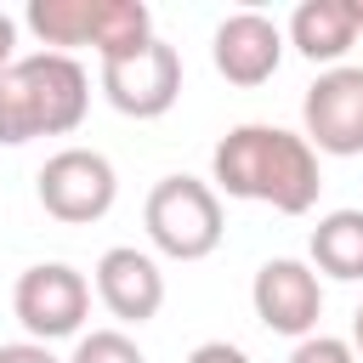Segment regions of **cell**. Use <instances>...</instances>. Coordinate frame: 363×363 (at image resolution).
<instances>
[{
    "label": "cell",
    "instance_id": "cell-20",
    "mask_svg": "<svg viewBox=\"0 0 363 363\" xmlns=\"http://www.w3.org/2000/svg\"><path fill=\"white\" fill-rule=\"evenodd\" d=\"M346 17H352V28H363V0H346Z\"/></svg>",
    "mask_w": 363,
    "mask_h": 363
},
{
    "label": "cell",
    "instance_id": "cell-1",
    "mask_svg": "<svg viewBox=\"0 0 363 363\" xmlns=\"http://www.w3.org/2000/svg\"><path fill=\"white\" fill-rule=\"evenodd\" d=\"M210 170L227 199H255V204H272L278 216H306L323 187L318 153L306 147V136L284 125H233L216 142Z\"/></svg>",
    "mask_w": 363,
    "mask_h": 363
},
{
    "label": "cell",
    "instance_id": "cell-11",
    "mask_svg": "<svg viewBox=\"0 0 363 363\" xmlns=\"http://www.w3.org/2000/svg\"><path fill=\"white\" fill-rule=\"evenodd\" d=\"M96 295L119 323H147L164 306V272H159L153 255H142L130 244H113L96 261Z\"/></svg>",
    "mask_w": 363,
    "mask_h": 363
},
{
    "label": "cell",
    "instance_id": "cell-8",
    "mask_svg": "<svg viewBox=\"0 0 363 363\" xmlns=\"http://www.w3.org/2000/svg\"><path fill=\"white\" fill-rule=\"evenodd\" d=\"M301 119H306V147L312 153L357 159L363 153V68H352V62L323 68L306 85Z\"/></svg>",
    "mask_w": 363,
    "mask_h": 363
},
{
    "label": "cell",
    "instance_id": "cell-4",
    "mask_svg": "<svg viewBox=\"0 0 363 363\" xmlns=\"http://www.w3.org/2000/svg\"><path fill=\"white\" fill-rule=\"evenodd\" d=\"M142 221H147L153 250L170 255V261H204L221 244V233H227L221 199L199 176H164V182H153Z\"/></svg>",
    "mask_w": 363,
    "mask_h": 363
},
{
    "label": "cell",
    "instance_id": "cell-12",
    "mask_svg": "<svg viewBox=\"0 0 363 363\" xmlns=\"http://www.w3.org/2000/svg\"><path fill=\"white\" fill-rule=\"evenodd\" d=\"M357 28L346 17V0H301L295 17H289V45L306 57V62H340L352 51Z\"/></svg>",
    "mask_w": 363,
    "mask_h": 363
},
{
    "label": "cell",
    "instance_id": "cell-7",
    "mask_svg": "<svg viewBox=\"0 0 363 363\" xmlns=\"http://www.w3.org/2000/svg\"><path fill=\"white\" fill-rule=\"evenodd\" d=\"M11 312L17 323L45 346V340H62V335H79L85 312H91V284L68 267V261H40L17 278L11 289Z\"/></svg>",
    "mask_w": 363,
    "mask_h": 363
},
{
    "label": "cell",
    "instance_id": "cell-17",
    "mask_svg": "<svg viewBox=\"0 0 363 363\" xmlns=\"http://www.w3.org/2000/svg\"><path fill=\"white\" fill-rule=\"evenodd\" d=\"M0 363H57L40 340H17V346H0Z\"/></svg>",
    "mask_w": 363,
    "mask_h": 363
},
{
    "label": "cell",
    "instance_id": "cell-9",
    "mask_svg": "<svg viewBox=\"0 0 363 363\" xmlns=\"http://www.w3.org/2000/svg\"><path fill=\"white\" fill-rule=\"evenodd\" d=\"M250 301H255V318L272 329V335H289V340H306L323 318V289H318V272L306 261H261L255 284H250Z\"/></svg>",
    "mask_w": 363,
    "mask_h": 363
},
{
    "label": "cell",
    "instance_id": "cell-14",
    "mask_svg": "<svg viewBox=\"0 0 363 363\" xmlns=\"http://www.w3.org/2000/svg\"><path fill=\"white\" fill-rule=\"evenodd\" d=\"M68 363H147V357L125 329H91V335H79Z\"/></svg>",
    "mask_w": 363,
    "mask_h": 363
},
{
    "label": "cell",
    "instance_id": "cell-5",
    "mask_svg": "<svg viewBox=\"0 0 363 363\" xmlns=\"http://www.w3.org/2000/svg\"><path fill=\"white\" fill-rule=\"evenodd\" d=\"M34 182H40L45 216H57L68 227L102 221L113 210V199H119V176H113V164L96 147H62V153H51Z\"/></svg>",
    "mask_w": 363,
    "mask_h": 363
},
{
    "label": "cell",
    "instance_id": "cell-3",
    "mask_svg": "<svg viewBox=\"0 0 363 363\" xmlns=\"http://www.w3.org/2000/svg\"><path fill=\"white\" fill-rule=\"evenodd\" d=\"M23 23L40 34V45H96V57H125L153 40V11L142 0H28Z\"/></svg>",
    "mask_w": 363,
    "mask_h": 363
},
{
    "label": "cell",
    "instance_id": "cell-16",
    "mask_svg": "<svg viewBox=\"0 0 363 363\" xmlns=\"http://www.w3.org/2000/svg\"><path fill=\"white\" fill-rule=\"evenodd\" d=\"M187 363H250V357L238 346H227V340H204V346L187 352Z\"/></svg>",
    "mask_w": 363,
    "mask_h": 363
},
{
    "label": "cell",
    "instance_id": "cell-18",
    "mask_svg": "<svg viewBox=\"0 0 363 363\" xmlns=\"http://www.w3.org/2000/svg\"><path fill=\"white\" fill-rule=\"evenodd\" d=\"M11 51H17V23L0 11V68H11Z\"/></svg>",
    "mask_w": 363,
    "mask_h": 363
},
{
    "label": "cell",
    "instance_id": "cell-19",
    "mask_svg": "<svg viewBox=\"0 0 363 363\" xmlns=\"http://www.w3.org/2000/svg\"><path fill=\"white\" fill-rule=\"evenodd\" d=\"M352 352H357V357H363V306H357V312H352Z\"/></svg>",
    "mask_w": 363,
    "mask_h": 363
},
{
    "label": "cell",
    "instance_id": "cell-13",
    "mask_svg": "<svg viewBox=\"0 0 363 363\" xmlns=\"http://www.w3.org/2000/svg\"><path fill=\"white\" fill-rule=\"evenodd\" d=\"M312 267L340 284L363 278V210H329L312 227Z\"/></svg>",
    "mask_w": 363,
    "mask_h": 363
},
{
    "label": "cell",
    "instance_id": "cell-10",
    "mask_svg": "<svg viewBox=\"0 0 363 363\" xmlns=\"http://www.w3.org/2000/svg\"><path fill=\"white\" fill-rule=\"evenodd\" d=\"M210 57H216V74L227 85H267L284 62V28L261 11H233L221 17L216 40H210Z\"/></svg>",
    "mask_w": 363,
    "mask_h": 363
},
{
    "label": "cell",
    "instance_id": "cell-15",
    "mask_svg": "<svg viewBox=\"0 0 363 363\" xmlns=\"http://www.w3.org/2000/svg\"><path fill=\"white\" fill-rule=\"evenodd\" d=\"M289 363H357V352H352V340H335V335H306V340H295Z\"/></svg>",
    "mask_w": 363,
    "mask_h": 363
},
{
    "label": "cell",
    "instance_id": "cell-2",
    "mask_svg": "<svg viewBox=\"0 0 363 363\" xmlns=\"http://www.w3.org/2000/svg\"><path fill=\"white\" fill-rule=\"evenodd\" d=\"M91 108V74L62 51L11 57L0 68V142L23 147L34 136H68L79 130Z\"/></svg>",
    "mask_w": 363,
    "mask_h": 363
},
{
    "label": "cell",
    "instance_id": "cell-6",
    "mask_svg": "<svg viewBox=\"0 0 363 363\" xmlns=\"http://www.w3.org/2000/svg\"><path fill=\"white\" fill-rule=\"evenodd\" d=\"M102 96L125 119H159V113H170L176 96H182V57H176V45H164L153 34L142 51L108 57L102 62Z\"/></svg>",
    "mask_w": 363,
    "mask_h": 363
}]
</instances>
